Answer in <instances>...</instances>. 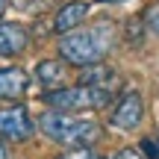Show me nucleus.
<instances>
[{
    "mask_svg": "<svg viewBox=\"0 0 159 159\" xmlns=\"http://www.w3.org/2000/svg\"><path fill=\"white\" fill-rule=\"evenodd\" d=\"M112 24L100 21L89 30H74V33L59 39V56L71 65H97L112 47Z\"/></svg>",
    "mask_w": 159,
    "mask_h": 159,
    "instance_id": "1",
    "label": "nucleus"
},
{
    "mask_svg": "<svg viewBox=\"0 0 159 159\" xmlns=\"http://www.w3.org/2000/svg\"><path fill=\"white\" fill-rule=\"evenodd\" d=\"M39 127L47 139L59 144H68V148H89L97 139L103 136L100 124L91 118H74V115H62V112H47L39 118Z\"/></svg>",
    "mask_w": 159,
    "mask_h": 159,
    "instance_id": "2",
    "label": "nucleus"
},
{
    "mask_svg": "<svg viewBox=\"0 0 159 159\" xmlns=\"http://www.w3.org/2000/svg\"><path fill=\"white\" fill-rule=\"evenodd\" d=\"M109 91L100 89H85V85H74V89H53L47 91L41 100L47 106H53L56 112H80V109H97V106H106L109 103Z\"/></svg>",
    "mask_w": 159,
    "mask_h": 159,
    "instance_id": "3",
    "label": "nucleus"
},
{
    "mask_svg": "<svg viewBox=\"0 0 159 159\" xmlns=\"http://www.w3.org/2000/svg\"><path fill=\"white\" fill-rule=\"evenodd\" d=\"M33 133H35V124L24 106L0 109V139H6V142H27Z\"/></svg>",
    "mask_w": 159,
    "mask_h": 159,
    "instance_id": "4",
    "label": "nucleus"
},
{
    "mask_svg": "<svg viewBox=\"0 0 159 159\" xmlns=\"http://www.w3.org/2000/svg\"><path fill=\"white\" fill-rule=\"evenodd\" d=\"M142 115H144V103H142V94L139 91H127L124 97L118 100V106L112 109V127L118 130H136L142 124Z\"/></svg>",
    "mask_w": 159,
    "mask_h": 159,
    "instance_id": "5",
    "label": "nucleus"
},
{
    "mask_svg": "<svg viewBox=\"0 0 159 159\" xmlns=\"http://www.w3.org/2000/svg\"><path fill=\"white\" fill-rule=\"evenodd\" d=\"M121 80L118 74H115L109 65H85L83 68V74H80V85H85V89H100V91H109L112 94V89L118 85Z\"/></svg>",
    "mask_w": 159,
    "mask_h": 159,
    "instance_id": "6",
    "label": "nucleus"
},
{
    "mask_svg": "<svg viewBox=\"0 0 159 159\" xmlns=\"http://www.w3.org/2000/svg\"><path fill=\"white\" fill-rule=\"evenodd\" d=\"M30 44V33L21 24H0V56H18Z\"/></svg>",
    "mask_w": 159,
    "mask_h": 159,
    "instance_id": "7",
    "label": "nucleus"
},
{
    "mask_svg": "<svg viewBox=\"0 0 159 159\" xmlns=\"http://www.w3.org/2000/svg\"><path fill=\"white\" fill-rule=\"evenodd\" d=\"M85 15H89V3H80V0H71V3H65L62 9L56 12V21H53V30H56L59 35H68L74 33L80 24L85 21Z\"/></svg>",
    "mask_w": 159,
    "mask_h": 159,
    "instance_id": "8",
    "label": "nucleus"
},
{
    "mask_svg": "<svg viewBox=\"0 0 159 159\" xmlns=\"http://www.w3.org/2000/svg\"><path fill=\"white\" fill-rule=\"evenodd\" d=\"M30 77L21 68H0V100H15L27 94Z\"/></svg>",
    "mask_w": 159,
    "mask_h": 159,
    "instance_id": "9",
    "label": "nucleus"
},
{
    "mask_svg": "<svg viewBox=\"0 0 159 159\" xmlns=\"http://www.w3.org/2000/svg\"><path fill=\"white\" fill-rule=\"evenodd\" d=\"M35 77H39L44 85H53V83H59V80L65 77V68H62V62L44 59V62H39V65H35Z\"/></svg>",
    "mask_w": 159,
    "mask_h": 159,
    "instance_id": "10",
    "label": "nucleus"
},
{
    "mask_svg": "<svg viewBox=\"0 0 159 159\" xmlns=\"http://www.w3.org/2000/svg\"><path fill=\"white\" fill-rule=\"evenodd\" d=\"M144 24H148L150 33H156V35H159V3H153L148 12H144Z\"/></svg>",
    "mask_w": 159,
    "mask_h": 159,
    "instance_id": "11",
    "label": "nucleus"
},
{
    "mask_svg": "<svg viewBox=\"0 0 159 159\" xmlns=\"http://www.w3.org/2000/svg\"><path fill=\"white\" fill-rule=\"evenodd\" d=\"M65 159H103V156H97L94 150H89V148H77V150H71Z\"/></svg>",
    "mask_w": 159,
    "mask_h": 159,
    "instance_id": "12",
    "label": "nucleus"
},
{
    "mask_svg": "<svg viewBox=\"0 0 159 159\" xmlns=\"http://www.w3.org/2000/svg\"><path fill=\"white\" fill-rule=\"evenodd\" d=\"M109 159H144L142 153H139L136 148H124V150H118L115 156H109Z\"/></svg>",
    "mask_w": 159,
    "mask_h": 159,
    "instance_id": "13",
    "label": "nucleus"
},
{
    "mask_svg": "<svg viewBox=\"0 0 159 159\" xmlns=\"http://www.w3.org/2000/svg\"><path fill=\"white\" fill-rule=\"evenodd\" d=\"M144 150H148L150 156H156V159H159V148H156L153 142H144Z\"/></svg>",
    "mask_w": 159,
    "mask_h": 159,
    "instance_id": "14",
    "label": "nucleus"
},
{
    "mask_svg": "<svg viewBox=\"0 0 159 159\" xmlns=\"http://www.w3.org/2000/svg\"><path fill=\"white\" fill-rule=\"evenodd\" d=\"M6 3L18 6V9H27V6H33V0H6Z\"/></svg>",
    "mask_w": 159,
    "mask_h": 159,
    "instance_id": "15",
    "label": "nucleus"
},
{
    "mask_svg": "<svg viewBox=\"0 0 159 159\" xmlns=\"http://www.w3.org/2000/svg\"><path fill=\"white\" fill-rule=\"evenodd\" d=\"M0 159H9V153H6V148L0 144Z\"/></svg>",
    "mask_w": 159,
    "mask_h": 159,
    "instance_id": "16",
    "label": "nucleus"
},
{
    "mask_svg": "<svg viewBox=\"0 0 159 159\" xmlns=\"http://www.w3.org/2000/svg\"><path fill=\"white\" fill-rule=\"evenodd\" d=\"M3 12H6V0H0V18H3Z\"/></svg>",
    "mask_w": 159,
    "mask_h": 159,
    "instance_id": "17",
    "label": "nucleus"
},
{
    "mask_svg": "<svg viewBox=\"0 0 159 159\" xmlns=\"http://www.w3.org/2000/svg\"><path fill=\"white\" fill-rule=\"evenodd\" d=\"M103 3H118V0H103Z\"/></svg>",
    "mask_w": 159,
    "mask_h": 159,
    "instance_id": "18",
    "label": "nucleus"
},
{
    "mask_svg": "<svg viewBox=\"0 0 159 159\" xmlns=\"http://www.w3.org/2000/svg\"><path fill=\"white\" fill-rule=\"evenodd\" d=\"M41 3H53V0H41Z\"/></svg>",
    "mask_w": 159,
    "mask_h": 159,
    "instance_id": "19",
    "label": "nucleus"
},
{
    "mask_svg": "<svg viewBox=\"0 0 159 159\" xmlns=\"http://www.w3.org/2000/svg\"><path fill=\"white\" fill-rule=\"evenodd\" d=\"M59 159H65V156H59Z\"/></svg>",
    "mask_w": 159,
    "mask_h": 159,
    "instance_id": "20",
    "label": "nucleus"
}]
</instances>
